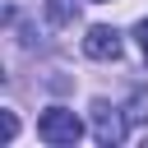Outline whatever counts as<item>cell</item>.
Here are the masks:
<instances>
[{"mask_svg":"<svg viewBox=\"0 0 148 148\" xmlns=\"http://www.w3.org/2000/svg\"><path fill=\"white\" fill-rule=\"evenodd\" d=\"M37 139L51 143V148H69L83 139V120L69 111V106H46L42 120H37Z\"/></svg>","mask_w":148,"mask_h":148,"instance_id":"6da1fadb","label":"cell"},{"mask_svg":"<svg viewBox=\"0 0 148 148\" xmlns=\"http://www.w3.org/2000/svg\"><path fill=\"white\" fill-rule=\"evenodd\" d=\"M83 56L88 60H116L120 56V32L106 28V23H92L88 37H83Z\"/></svg>","mask_w":148,"mask_h":148,"instance_id":"7a4b0ae2","label":"cell"},{"mask_svg":"<svg viewBox=\"0 0 148 148\" xmlns=\"http://www.w3.org/2000/svg\"><path fill=\"white\" fill-rule=\"evenodd\" d=\"M92 139H97V143H106V148H111V143H120V139H125V116H120L116 106L97 102V106H92Z\"/></svg>","mask_w":148,"mask_h":148,"instance_id":"3957f363","label":"cell"},{"mask_svg":"<svg viewBox=\"0 0 148 148\" xmlns=\"http://www.w3.org/2000/svg\"><path fill=\"white\" fill-rule=\"evenodd\" d=\"M14 134H18V116L0 111V143H14Z\"/></svg>","mask_w":148,"mask_h":148,"instance_id":"277c9868","label":"cell"},{"mask_svg":"<svg viewBox=\"0 0 148 148\" xmlns=\"http://www.w3.org/2000/svg\"><path fill=\"white\" fill-rule=\"evenodd\" d=\"M69 14H74V0H51V18L56 23H65Z\"/></svg>","mask_w":148,"mask_h":148,"instance_id":"5b68a950","label":"cell"},{"mask_svg":"<svg viewBox=\"0 0 148 148\" xmlns=\"http://www.w3.org/2000/svg\"><path fill=\"white\" fill-rule=\"evenodd\" d=\"M134 37H139V46H143V56H148V18H143V23L134 28Z\"/></svg>","mask_w":148,"mask_h":148,"instance_id":"8992f818","label":"cell"},{"mask_svg":"<svg viewBox=\"0 0 148 148\" xmlns=\"http://www.w3.org/2000/svg\"><path fill=\"white\" fill-rule=\"evenodd\" d=\"M92 5H102V0H92Z\"/></svg>","mask_w":148,"mask_h":148,"instance_id":"52a82bcc","label":"cell"}]
</instances>
